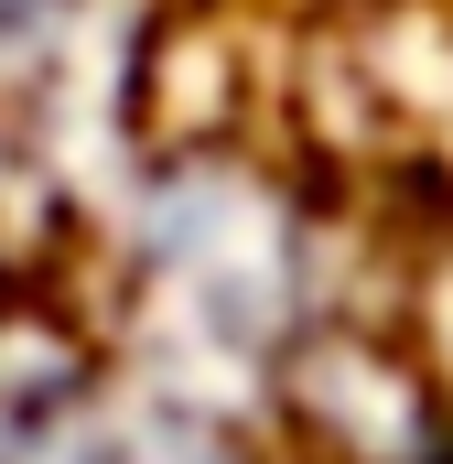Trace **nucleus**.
<instances>
[{"mask_svg":"<svg viewBox=\"0 0 453 464\" xmlns=\"http://www.w3.org/2000/svg\"><path fill=\"white\" fill-rule=\"evenodd\" d=\"M130 270L151 281L162 314H184V346L270 356V346H292V324H303L313 227L248 162H173L130 206Z\"/></svg>","mask_w":453,"mask_h":464,"instance_id":"nucleus-1","label":"nucleus"},{"mask_svg":"<svg viewBox=\"0 0 453 464\" xmlns=\"http://www.w3.org/2000/svg\"><path fill=\"white\" fill-rule=\"evenodd\" d=\"M43 464H237V443L173 400H65Z\"/></svg>","mask_w":453,"mask_h":464,"instance_id":"nucleus-2","label":"nucleus"},{"mask_svg":"<svg viewBox=\"0 0 453 464\" xmlns=\"http://www.w3.org/2000/svg\"><path fill=\"white\" fill-rule=\"evenodd\" d=\"M87 22H98V0H0V119H33L76 87Z\"/></svg>","mask_w":453,"mask_h":464,"instance_id":"nucleus-3","label":"nucleus"}]
</instances>
